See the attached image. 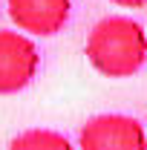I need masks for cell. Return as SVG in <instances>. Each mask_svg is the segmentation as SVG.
Returning <instances> with one entry per match:
<instances>
[{"instance_id":"obj_5","label":"cell","mask_w":147,"mask_h":150,"mask_svg":"<svg viewBox=\"0 0 147 150\" xmlns=\"http://www.w3.org/2000/svg\"><path fill=\"white\" fill-rule=\"evenodd\" d=\"M9 150H75L69 144V139L58 130H43V127H35V130H26L12 139Z\"/></svg>"},{"instance_id":"obj_3","label":"cell","mask_w":147,"mask_h":150,"mask_svg":"<svg viewBox=\"0 0 147 150\" xmlns=\"http://www.w3.org/2000/svg\"><path fill=\"white\" fill-rule=\"evenodd\" d=\"M40 67L37 46L20 32L0 29V95L20 93L32 84Z\"/></svg>"},{"instance_id":"obj_2","label":"cell","mask_w":147,"mask_h":150,"mask_svg":"<svg viewBox=\"0 0 147 150\" xmlns=\"http://www.w3.org/2000/svg\"><path fill=\"white\" fill-rule=\"evenodd\" d=\"M81 150H147L144 127L121 112H107L90 118L78 133Z\"/></svg>"},{"instance_id":"obj_4","label":"cell","mask_w":147,"mask_h":150,"mask_svg":"<svg viewBox=\"0 0 147 150\" xmlns=\"http://www.w3.org/2000/svg\"><path fill=\"white\" fill-rule=\"evenodd\" d=\"M72 0H9V18L20 32L37 38L58 35L69 20Z\"/></svg>"},{"instance_id":"obj_6","label":"cell","mask_w":147,"mask_h":150,"mask_svg":"<svg viewBox=\"0 0 147 150\" xmlns=\"http://www.w3.org/2000/svg\"><path fill=\"white\" fill-rule=\"evenodd\" d=\"M115 6H124V9H141L147 6V0H112Z\"/></svg>"},{"instance_id":"obj_1","label":"cell","mask_w":147,"mask_h":150,"mask_svg":"<svg viewBox=\"0 0 147 150\" xmlns=\"http://www.w3.org/2000/svg\"><path fill=\"white\" fill-rule=\"evenodd\" d=\"M84 52L101 75L130 78L147 61V32L127 15H110L90 29Z\"/></svg>"}]
</instances>
